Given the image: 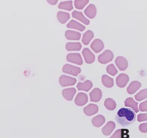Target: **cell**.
I'll return each instance as SVG.
<instances>
[{"label":"cell","instance_id":"cell-1","mask_svg":"<svg viewBox=\"0 0 147 138\" xmlns=\"http://www.w3.org/2000/svg\"><path fill=\"white\" fill-rule=\"evenodd\" d=\"M115 120L123 126L131 125L136 119V115L131 109L121 108L119 109L115 116Z\"/></svg>","mask_w":147,"mask_h":138},{"label":"cell","instance_id":"cell-2","mask_svg":"<svg viewBox=\"0 0 147 138\" xmlns=\"http://www.w3.org/2000/svg\"><path fill=\"white\" fill-rule=\"evenodd\" d=\"M113 57L114 55L111 50H107L98 57V61L101 64H106L111 62Z\"/></svg>","mask_w":147,"mask_h":138},{"label":"cell","instance_id":"cell-3","mask_svg":"<svg viewBox=\"0 0 147 138\" xmlns=\"http://www.w3.org/2000/svg\"><path fill=\"white\" fill-rule=\"evenodd\" d=\"M62 71L64 73L69 74L74 76H77L78 74L80 73L81 69L79 67L72 66L71 64H66L65 65L63 66Z\"/></svg>","mask_w":147,"mask_h":138},{"label":"cell","instance_id":"cell-4","mask_svg":"<svg viewBox=\"0 0 147 138\" xmlns=\"http://www.w3.org/2000/svg\"><path fill=\"white\" fill-rule=\"evenodd\" d=\"M77 82V80L75 78L71 77H69L67 76L62 75L59 79V82L62 87L71 86L74 85Z\"/></svg>","mask_w":147,"mask_h":138},{"label":"cell","instance_id":"cell-5","mask_svg":"<svg viewBox=\"0 0 147 138\" xmlns=\"http://www.w3.org/2000/svg\"><path fill=\"white\" fill-rule=\"evenodd\" d=\"M66 60L69 62L79 64V65H82L83 64V60L81 55L77 53H69L66 57Z\"/></svg>","mask_w":147,"mask_h":138},{"label":"cell","instance_id":"cell-6","mask_svg":"<svg viewBox=\"0 0 147 138\" xmlns=\"http://www.w3.org/2000/svg\"><path fill=\"white\" fill-rule=\"evenodd\" d=\"M129 80V77L126 74H120L116 79V83L119 88H124Z\"/></svg>","mask_w":147,"mask_h":138},{"label":"cell","instance_id":"cell-7","mask_svg":"<svg viewBox=\"0 0 147 138\" xmlns=\"http://www.w3.org/2000/svg\"><path fill=\"white\" fill-rule=\"evenodd\" d=\"M82 54L84 55L85 61L87 64H91L94 62V55L91 52V50L88 48L84 49L82 51Z\"/></svg>","mask_w":147,"mask_h":138},{"label":"cell","instance_id":"cell-8","mask_svg":"<svg viewBox=\"0 0 147 138\" xmlns=\"http://www.w3.org/2000/svg\"><path fill=\"white\" fill-rule=\"evenodd\" d=\"M104 47V43L99 39H96L91 44V48L96 53H99Z\"/></svg>","mask_w":147,"mask_h":138},{"label":"cell","instance_id":"cell-9","mask_svg":"<svg viewBox=\"0 0 147 138\" xmlns=\"http://www.w3.org/2000/svg\"><path fill=\"white\" fill-rule=\"evenodd\" d=\"M90 100L92 102H99L102 98V93L99 88H95L90 93Z\"/></svg>","mask_w":147,"mask_h":138},{"label":"cell","instance_id":"cell-10","mask_svg":"<svg viewBox=\"0 0 147 138\" xmlns=\"http://www.w3.org/2000/svg\"><path fill=\"white\" fill-rule=\"evenodd\" d=\"M115 63L117 67L120 71L126 70L128 66V62L127 60L123 57H118L115 60Z\"/></svg>","mask_w":147,"mask_h":138},{"label":"cell","instance_id":"cell-11","mask_svg":"<svg viewBox=\"0 0 147 138\" xmlns=\"http://www.w3.org/2000/svg\"><path fill=\"white\" fill-rule=\"evenodd\" d=\"M99 108L97 105L90 104L84 108V113L88 116H91L98 112Z\"/></svg>","mask_w":147,"mask_h":138},{"label":"cell","instance_id":"cell-12","mask_svg":"<svg viewBox=\"0 0 147 138\" xmlns=\"http://www.w3.org/2000/svg\"><path fill=\"white\" fill-rule=\"evenodd\" d=\"M88 102V96L84 93H79L75 99V103L79 106H82Z\"/></svg>","mask_w":147,"mask_h":138},{"label":"cell","instance_id":"cell-13","mask_svg":"<svg viewBox=\"0 0 147 138\" xmlns=\"http://www.w3.org/2000/svg\"><path fill=\"white\" fill-rule=\"evenodd\" d=\"M116 125L112 121H109L107 122V123L105 125L103 128L102 129V132L103 135L105 136H109L110 135L113 130L115 128Z\"/></svg>","mask_w":147,"mask_h":138},{"label":"cell","instance_id":"cell-14","mask_svg":"<svg viewBox=\"0 0 147 138\" xmlns=\"http://www.w3.org/2000/svg\"><path fill=\"white\" fill-rule=\"evenodd\" d=\"M65 37L68 40L72 41H78L81 38V34L79 32L72 31V30H67L65 32Z\"/></svg>","mask_w":147,"mask_h":138},{"label":"cell","instance_id":"cell-15","mask_svg":"<svg viewBox=\"0 0 147 138\" xmlns=\"http://www.w3.org/2000/svg\"><path fill=\"white\" fill-rule=\"evenodd\" d=\"M141 85H142L141 83L139 82V81H136V80L133 81L131 82L129 85L128 86L127 89V92L130 95L134 94L140 88Z\"/></svg>","mask_w":147,"mask_h":138},{"label":"cell","instance_id":"cell-16","mask_svg":"<svg viewBox=\"0 0 147 138\" xmlns=\"http://www.w3.org/2000/svg\"><path fill=\"white\" fill-rule=\"evenodd\" d=\"M72 16L74 18H76V19L80 21L82 23H84V24L85 25L90 24V20L84 16V14H83V13L82 12L74 11V12H72Z\"/></svg>","mask_w":147,"mask_h":138},{"label":"cell","instance_id":"cell-17","mask_svg":"<svg viewBox=\"0 0 147 138\" xmlns=\"http://www.w3.org/2000/svg\"><path fill=\"white\" fill-rule=\"evenodd\" d=\"M76 93V90L74 88L66 89H64L62 91L63 97L67 101L72 100L74 96Z\"/></svg>","mask_w":147,"mask_h":138},{"label":"cell","instance_id":"cell-18","mask_svg":"<svg viewBox=\"0 0 147 138\" xmlns=\"http://www.w3.org/2000/svg\"><path fill=\"white\" fill-rule=\"evenodd\" d=\"M85 15L90 18H93L96 15V7L93 4H90L84 11Z\"/></svg>","mask_w":147,"mask_h":138},{"label":"cell","instance_id":"cell-19","mask_svg":"<svg viewBox=\"0 0 147 138\" xmlns=\"http://www.w3.org/2000/svg\"><path fill=\"white\" fill-rule=\"evenodd\" d=\"M67 28H68L76 29L80 31H83L85 30V26L84 25H82L80 23L74 20L70 21V22L67 25Z\"/></svg>","mask_w":147,"mask_h":138},{"label":"cell","instance_id":"cell-20","mask_svg":"<svg viewBox=\"0 0 147 138\" xmlns=\"http://www.w3.org/2000/svg\"><path fill=\"white\" fill-rule=\"evenodd\" d=\"M93 87V83L90 80H86L84 82H79L77 87L79 90L88 91Z\"/></svg>","mask_w":147,"mask_h":138},{"label":"cell","instance_id":"cell-21","mask_svg":"<svg viewBox=\"0 0 147 138\" xmlns=\"http://www.w3.org/2000/svg\"><path fill=\"white\" fill-rule=\"evenodd\" d=\"M125 106L126 107L131 108L135 110L136 112L139 111V109L138 108V103L136 102L132 98H127L125 101Z\"/></svg>","mask_w":147,"mask_h":138},{"label":"cell","instance_id":"cell-22","mask_svg":"<svg viewBox=\"0 0 147 138\" xmlns=\"http://www.w3.org/2000/svg\"><path fill=\"white\" fill-rule=\"evenodd\" d=\"M57 18L61 24H64L70 18V15L67 12L59 11L57 13Z\"/></svg>","mask_w":147,"mask_h":138},{"label":"cell","instance_id":"cell-23","mask_svg":"<svg viewBox=\"0 0 147 138\" xmlns=\"http://www.w3.org/2000/svg\"><path fill=\"white\" fill-rule=\"evenodd\" d=\"M105 122V117L102 115H98L92 119V124L96 127H100Z\"/></svg>","mask_w":147,"mask_h":138},{"label":"cell","instance_id":"cell-24","mask_svg":"<svg viewBox=\"0 0 147 138\" xmlns=\"http://www.w3.org/2000/svg\"><path fill=\"white\" fill-rule=\"evenodd\" d=\"M66 49L67 51H79L82 49V45L80 43H67Z\"/></svg>","mask_w":147,"mask_h":138},{"label":"cell","instance_id":"cell-25","mask_svg":"<svg viewBox=\"0 0 147 138\" xmlns=\"http://www.w3.org/2000/svg\"><path fill=\"white\" fill-rule=\"evenodd\" d=\"M94 37V33L91 30H88L86 31L84 34L82 38V43H84V45H88L90 41L92 40Z\"/></svg>","mask_w":147,"mask_h":138},{"label":"cell","instance_id":"cell-26","mask_svg":"<svg viewBox=\"0 0 147 138\" xmlns=\"http://www.w3.org/2000/svg\"><path fill=\"white\" fill-rule=\"evenodd\" d=\"M58 8L66 11H72L73 9V2L72 1H62L59 4Z\"/></svg>","mask_w":147,"mask_h":138},{"label":"cell","instance_id":"cell-27","mask_svg":"<svg viewBox=\"0 0 147 138\" xmlns=\"http://www.w3.org/2000/svg\"><path fill=\"white\" fill-rule=\"evenodd\" d=\"M102 82L107 88H111L113 86V79L107 75H103L102 76Z\"/></svg>","mask_w":147,"mask_h":138},{"label":"cell","instance_id":"cell-28","mask_svg":"<svg viewBox=\"0 0 147 138\" xmlns=\"http://www.w3.org/2000/svg\"><path fill=\"white\" fill-rule=\"evenodd\" d=\"M104 106L109 110H113L116 108L117 104L113 99L107 98L104 101Z\"/></svg>","mask_w":147,"mask_h":138},{"label":"cell","instance_id":"cell-29","mask_svg":"<svg viewBox=\"0 0 147 138\" xmlns=\"http://www.w3.org/2000/svg\"><path fill=\"white\" fill-rule=\"evenodd\" d=\"M147 98V89H144L135 95V99L137 101H140Z\"/></svg>","mask_w":147,"mask_h":138},{"label":"cell","instance_id":"cell-30","mask_svg":"<svg viewBox=\"0 0 147 138\" xmlns=\"http://www.w3.org/2000/svg\"><path fill=\"white\" fill-rule=\"evenodd\" d=\"M88 3V0H80V1H79V0H76V1H74V5L76 8L81 10V9H84V7Z\"/></svg>","mask_w":147,"mask_h":138},{"label":"cell","instance_id":"cell-31","mask_svg":"<svg viewBox=\"0 0 147 138\" xmlns=\"http://www.w3.org/2000/svg\"><path fill=\"white\" fill-rule=\"evenodd\" d=\"M106 69H107V72L111 76H115L118 72V71L116 69L115 66L113 64H109Z\"/></svg>","mask_w":147,"mask_h":138},{"label":"cell","instance_id":"cell-32","mask_svg":"<svg viewBox=\"0 0 147 138\" xmlns=\"http://www.w3.org/2000/svg\"><path fill=\"white\" fill-rule=\"evenodd\" d=\"M138 122H141L147 120V114H140L137 116Z\"/></svg>","mask_w":147,"mask_h":138},{"label":"cell","instance_id":"cell-33","mask_svg":"<svg viewBox=\"0 0 147 138\" xmlns=\"http://www.w3.org/2000/svg\"><path fill=\"white\" fill-rule=\"evenodd\" d=\"M129 131L127 129H121V138H129Z\"/></svg>","mask_w":147,"mask_h":138},{"label":"cell","instance_id":"cell-34","mask_svg":"<svg viewBox=\"0 0 147 138\" xmlns=\"http://www.w3.org/2000/svg\"><path fill=\"white\" fill-rule=\"evenodd\" d=\"M139 110L142 112H146L147 111V100L142 103L139 105Z\"/></svg>","mask_w":147,"mask_h":138},{"label":"cell","instance_id":"cell-35","mask_svg":"<svg viewBox=\"0 0 147 138\" xmlns=\"http://www.w3.org/2000/svg\"><path fill=\"white\" fill-rule=\"evenodd\" d=\"M139 130L143 133H147V123H144L140 125Z\"/></svg>","mask_w":147,"mask_h":138},{"label":"cell","instance_id":"cell-36","mask_svg":"<svg viewBox=\"0 0 147 138\" xmlns=\"http://www.w3.org/2000/svg\"><path fill=\"white\" fill-rule=\"evenodd\" d=\"M121 129L117 130L110 138H121Z\"/></svg>","mask_w":147,"mask_h":138},{"label":"cell","instance_id":"cell-37","mask_svg":"<svg viewBox=\"0 0 147 138\" xmlns=\"http://www.w3.org/2000/svg\"><path fill=\"white\" fill-rule=\"evenodd\" d=\"M47 2L51 5H55L58 3V0H49Z\"/></svg>","mask_w":147,"mask_h":138}]
</instances>
